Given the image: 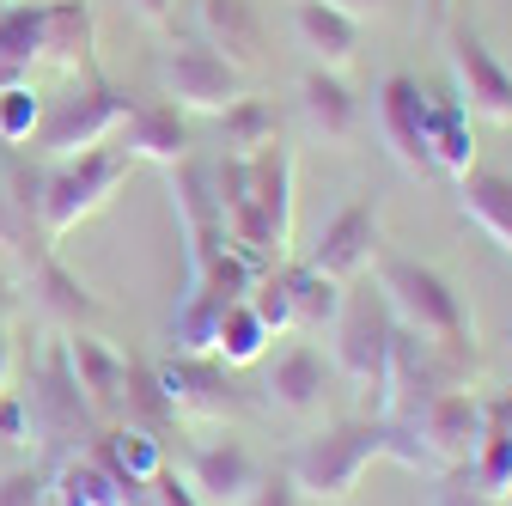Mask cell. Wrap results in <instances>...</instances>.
Segmentation results:
<instances>
[{
    "mask_svg": "<svg viewBox=\"0 0 512 506\" xmlns=\"http://www.w3.org/2000/svg\"><path fill=\"white\" fill-rule=\"evenodd\" d=\"M378 458H397V464H409V470H427V464H421V446H415L397 421H384V415H354V421H336V427H324V433H311L305 446L293 452L287 476H293L299 500L342 506Z\"/></svg>",
    "mask_w": 512,
    "mask_h": 506,
    "instance_id": "6da1fadb",
    "label": "cell"
},
{
    "mask_svg": "<svg viewBox=\"0 0 512 506\" xmlns=\"http://www.w3.org/2000/svg\"><path fill=\"white\" fill-rule=\"evenodd\" d=\"M378 299L384 311H391V324L421 336L427 348H439L445 360H458L464 372L476 366V330L464 318V299L452 293V281H445L439 269L415 263V257H391V250H378Z\"/></svg>",
    "mask_w": 512,
    "mask_h": 506,
    "instance_id": "7a4b0ae2",
    "label": "cell"
},
{
    "mask_svg": "<svg viewBox=\"0 0 512 506\" xmlns=\"http://www.w3.org/2000/svg\"><path fill=\"white\" fill-rule=\"evenodd\" d=\"M135 159L122 147H92V153H74V159H55V171L43 177L37 189V226L43 238H68L80 220H92L116 189L128 183Z\"/></svg>",
    "mask_w": 512,
    "mask_h": 506,
    "instance_id": "3957f363",
    "label": "cell"
},
{
    "mask_svg": "<svg viewBox=\"0 0 512 506\" xmlns=\"http://www.w3.org/2000/svg\"><path fill=\"white\" fill-rule=\"evenodd\" d=\"M128 110H135V98H128L122 86H110L104 74H86V86H74L68 98H55V104H43V122H37L31 147L43 159L92 153V147H104L128 122Z\"/></svg>",
    "mask_w": 512,
    "mask_h": 506,
    "instance_id": "277c9868",
    "label": "cell"
},
{
    "mask_svg": "<svg viewBox=\"0 0 512 506\" xmlns=\"http://www.w3.org/2000/svg\"><path fill=\"white\" fill-rule=\"evenodd\" d=\"M415 446H421V464L433 470V476H445V470H464L470 458H476V446H482V433H488V397H476V391H439L415 421H397Z\"/></svg>",
    "mask_w": 512,
    "mask_h": 506,
    "instance_id": "5b68a950",
    "label": "cell"
},
{
    "mask_svg": "<svg viewBox=\"0 0 512 506\" xmlns=\"http://www.w3.org/2000/svg\"><path fill=\"white\" fill-rule=\"evenodd\" d=\"M336 372L378 409V391H384V354H391V311H384L378 287L372 293H348L342 311H336Z\"/></svg>",
    "mask_w": 512,
    "mask_h": 506,
    "instance_id": "8992f818",
    "label": "cell"
},
{
    "mask_svg": "<svg viewBox=\"0 0 512 506\" xmlns=\"http://www.w3.org/2000/svg\"><path fill=\"white\" fill-rule=\"evenodd\" d=\"M159 92L183 116H220L232 98H244V68H232L208 43H171L159 61Z\"/></svg>",
    "mask_w": 512,
    "mask_h": 506,
    "instance_id": "52a82bcc",
    "label": "cell"
},
{
    "mask_svg": "<svg viewBox=\"0 0 512 506\" xmlns=\"http://www.w3.org/2000/svg\"><path fill=\"white\" fill-rule=\"evenodd\" d=\"M153 385L165 397V415L177 421H226L238 415V391H232V378L214 354H177L153 372Z\"/></svg>",
    "mask_w": 512,
    "mask_h": 506,
    "instance_id": "ba28073f",
    "label": "cell"
},
{
    "mask_svg": "<svg viewBox=\"0 0 512 506\" xmlns=\"http://www.w3.org/2000/svg\"><path fill=\"white\" fill-rule=\"evenodd\" d=\"M378 226H384V214H378V202H372V196L348 202L324 232H317V244H311V257H305V263H311L317 275H330V281H342V287H348L360 269H372V263H378V250H384V244H378Z\"/></svg>",
    "mask_w": 512,
    "mask_h": 506,
    "instance_id": "9c48e42d",
    "label": "cell"
},
{
    "mask_svg": "<svg viewBox=\"0 0 512 506\" xmlns=\"http://www.w3.org/2000/svg\"><path fill=\"white\" fill-rule=\"evenodd\" d=\"M452 80H458V104L470 116H488V122H512V74L506 61L476 37V31H452Z\"/></svg>",
    "mask_w": 512,
    "mask_h": 506,
    "instance_id": "30bf717a",
    "label": "cell"
},
{
    "mask_svg": "<svg viewBox=\"0 0 512 506\" xmlns=\"http://www.w3.org/2000/svg\"><path fill=\"white\" fill-rule=\"evenodd\" d=\"M68 372L92 409V421H128V378H135V360H122L110 342L98 336H68Z\"/></svg>",
    "mask_w": 512,
    "mask_h": 506,
    "instance_id": "8fae6325",
    "label": "cell"
},
{
    "mask_svg": "<svg viewBox=\"0 0 512 506\" xmlns=\"http://www.w3.org/2000/svg\"><path fill=\"white\" fill-rule=\"evenodd\" d=\"M427 116H433V98L409 74H391L378 86V135H384V147H391V159L403 171H433V159H427Z\"/></svg>",
    "mask_w": 512,
    "mask_h": 506,
    "instance_id": "7c38bea8",
    "label": "cell"
},
{
    "mask_svg": "<svg viewBox=\"0 0 512 506\" xmlns=\"http://www.w3.org/2000/svg\"><path fill=\"white\" fill-rule=\"evenodd\" d=\"M293 37L311 55V68H348L360 49V19L330 7V0H293Z\"/></svg>",
    "mask_w": 512,
    "mask_h": 506,
    "instance_id": "4fadbf2b",
    "label": "cell"
},
{
    "mask_svg": "<svg viewBox=\"0 0 512 506\" xmlns=\"http://www.w3.org/2000/svg\"><path fill=\"white\" fill-rule=\"evenodd\" d=\"M122 129H128V135H122V153L135 159V165L147 159V165H165V171H171V165H183V159H189V147H196V141H189L183 110H177V104H165V98H159V104H135Z\"/></svg>",
    "mask_w": 512,
    "mask_h": 506,
    "instance_id": "5bb4252c",
    "label": "cell"
},
{
    "mask_svg": "<svg viewBox=\"0 0 512 506\" xmlns=\"http://www.w3.org/2000/svg\"><path fill=\"white\" fill-rule=\"evenodd\" d=\"M299 110H305V122H311V135L330 141V147L354 141V129H360V98H354V86H348L336 68H305V80H299Z\"/></svg>",
    "mask_w": 512,
    "mask_h": 506,
    "instance_id": "9a60e30c",
    "label": "cell"
},
{
    "mask_svg": "<svg viewBox=\"0 0 512 506\" xmlns=\"http://www.w3.org/2000/svg\"><path fill=\"white\" fill-rule=\"evenodd\" d=\"M256 482H263V470H256V458L238 439H214V446L189 458V488L202 494V506H238Z\"/></svg>",
    "mask_w": 512,
    "mask_h": 506,
    "instance_id": "2e32d148",
    "label": "cell"
},
{
    "mask_svg": "<svg viewBox=\"0 0 512 506\" xmlns=\"http://www.w3.org/2000/svg\"><path fill=\"white\" fill-rule=\"evenodd\" d=\"M31 421H37L49 439H68V433L92 427V409H86V397H80V385H74V372H68V348L49 354V366H43V378H37V391H31Z\"/></svg>",
    "mask_w": 512,
    "mask_h": 506,
    "instance_id": "e0dca14e",
    "label": "cell"
},
{
    "mask_svg": "<svg viewBox=\"0 0 512 506\" xmlns=\"http://www.w3.org/2000/svg\"><path fill=\"white\" fill-rule=\"evenodd\" d=\"M324 391H330V366L324 354H317L311 342H293L275 372H269V403L281 415H311V409H324Z\"/></svg>",
    "mask_w": 512,
    "mask_h": 506,
    "instance_id": "ac0fdd59",
    "label": "cell"
},
{
    "mask_svg": "<svg viewBox=\"0 0 512 506\" xmlns=\"http://www.w3.org/2000/svg\"><path fill=\"white\" fill-rule=\"evenodd\" d=\"M92 43H98V25H92L86 0H43V55L49 61H61L68 74H98Z\"/></svg>",
    "mask_w": 512,
    "mask_h": 506,
    "instance_id": "d6986e66",
    "label": "cell"
},
{
    "mask_svg": "<svg viewBox=\"0 0 512 506\" xmlns=\"http://www.w3.org/2000/svg\"><path fill=\"white\" fill-rule=\"evenodd\" d=\"M49 494H55V506H141V488H128L98 452H86V458H61Z\"/></svg>",
    "mask_w": 512,
    "mask_h": 506,
    "instance_id": "ffe728a7",
    "label": "cell"
},
{
    "mask_svg": "<svg viewBox=\"0 0 512 506\" xmlns=\"http://www.w3.org/2000/svg\"><path fill=\"white\" fill-rule=\"evenodd\" d=\"M458 202H464V220L512 257V177L506 171H464L458 177Z\"/></svg>",
    "mask_w": 512,
    "mask_h": 506,
    "instance_id": "44dd1931",
    "label": "cell"
},
{
    "mask_svg": "<svg viewBox=\"0 0 512 506\" xmlns=\"http://www.w3.org/2000/svg\"><path fill=\"white\" fill-rule=\"evenodd\" d=\"M202 43L220 49L232 68H250L256 55H263V13H256V0H202Z\"/></svg>",
    "mask_w": 512,
    "mask_h": 506,
    "instance_id": "7402d4cb",
    "label": "cell"
},
{
    "mask_svg": "<svg viewBox=\"0 0 512 506\" xmlns=\"http://www.w3.org/2000/svg\"><path fill=\"white\" fill-rule=\"evenodd\" d=\"M128 488H147L159 470H165V452H159V439H153V427L147 421H116L98 446H92Z\"/></svg>",
    "mask_w": 512,
    "mask_h": 506,
    "instance_id": "603a6c76",
    "label": "cell"
},
{
    "mask_svg": "<svg viewBox=\"0 0 512 506\" xmlns=\"http://www.w3.org/2000/svg\"><path fill=\"white\" fill-rule=\"evenodd\" d=\"M250 202L269 214V226H275L281 244L293 238V159H287L281 141L263 147V153H250Z\"/></svg>",
    "mask_w": 512,
    "mask_h": 506,
    "instance_id": "cb8c5ba5",
    "label": "cell"
},
{
    "mask_svg": "<svg viewBox=\"0 0 512 506\" xmlns=\"http://www.w3.org/2000/svg\"><path fill=\"white\" fill-rule=\"evenodd\" d=\"M427 159H433V171H445V177L476 171L470 110H464L458 98H439V104H433V116H427Z\"/></svg>",
    "mask_w": 512,
    "mask_h": 506,
    "instance_id": "d4e9b609",
    "label": "cell"
},
{
    "mask_svg": "<svg viewBox=\"0 0 512 506\" xmlns=\"http://www.w3.org/2000/svg\"><path fill=\"white\" fill-rule=\"evenodd\" d=\"M281 287H287V305H293V330H324V324H336V311L348 299L342 281L317 275L311 263H287L281 269Z\"/></svg>",
    "mask_w": 512,
    "mask_h": 506,
    "instance_id": "484cf974",
    "label": "cell"
},
{
    "mask_svg": "<svg viewBox=\"0 0 512 506\" xmlns=\"http://www.w3.org/2000/svg\"><path fill=\"white\" fill-rule=\"evenodd\" d=\"M31 299L49 311L55 324H80V318H98V299L86 293V281L74 269H61L55 257H37L31 263Z\"/></svg>",
    "mask_w": 512,
    "mask_h": 506,
    "instance_id": "4316f807",
    "label": "cell"
},
{
    "mask_svg": "<svg viewBox=\"0 0 512 506\" xmlns=\"http://www.w3.org/2000/svg\"><path fill=\"white\" fill-rule=\"evenodd\" d=\"M171 208L183 214V238H196V232H220L214 171H208V165H196V159L171 165Z\"/></svg>",
    "mask_w": 512,
    "mask_h": 506,
    "instance_id": "83f0119b",
    "label": "cell"
},
{
    "mask_svg": "<svg viewBox=\"0 0 512 506\" xmlns=\"http://www.w3.org/2000/svg\"><path fill=\"white\" fill-rule=\"evenodd\" d=\"M220 135H226V153H238V159H250V153H263V147H275L281 141V116H275V104L269 98H232L226 110H220Z\"/></svg>",
    "mask_w": 512,
    "mask_h": 506,
    "instance_id": "f1b7e54d",
    "label": "cell"
},
{
    "mask_svg": "<svg viewBox=\"0 0 512 506\" xmlns=\"http://www.w3.org/2000/svg\"><path fill=\"white\" fill-rule=\"evenodd\" d=\"M269 330H263V318H256V311L238 299V305H226L220 311V324H214V360L220 366H256L269 354Z\"/></svg>",
    "mask_w": 512,
    "mask_h": 506,
    "instance_id": "f546056e",
    "label": "cell"
},
{
    "mask_svg": "<svg viewBox=\"0 0 512 506\" xmlns=\"http://www.w3.org/2000/svg\"><path fill=\"white\" fill-rule=\"evenodd\" d=\"M37 122H43V92L31 80L19 86H0V141L7 147H25L37 135Z\"/></svg>",
    "mask_w": 512,
    "mask_h": 506,
    "instance_id": "4dcf8cb0",
    "label": "cell"
},
{
    "mask_svg": "<svg viewBox=\"0 0 512 506\" xmlns=\"http://www.w3.org/2000/svg\"><path fill=\"white\" fill-rule=\"evenodd\" d=\"M244 305L263 318V330L269 336H287L293 330V305H287V287H281V275H256V287L244 293Z\"/></svg>",
    "mask_w": 512,
    "mask_h": 506,
    "instance_id": "1f68e13d",
    "label": "cell"
},
{
    "mask_svg": "<svg viewBox=\"0 0 512 506\" xmlns=\"http://www.w3.org/2000/svg\"><path fill=\"white\" fill-rule=\"evenodd\" d=\"M141 500H147V506H202V494L189 488V476H177V470H159V476L141 488Z\"/></svg>",
    "mask_w": 512,
    "mask_h": 506,
    "instance_id": "d6a6232c",
    "label": "cell"
},
{
    "mask_svg": "<svg viewBox=\"0 0 512 506\" xmlns=\"http://www.w3.org/2000/svg\"><path fill=\"white\" fill-rule=\"evenodd\" d=\"M31 433H37L31 403L13 397V391H0V439H7V446H31Z\"/></svg>",
    "mask_w": 512,
    "mask_h": 506,
    "instance_id": "836d02e7",
    "label": "cell"
},
{
    "mask_svg": "<svg viewBox=\"0 0 512 506\" xmlns=\"http://www.w3.org/2000/svg\"><path fill=\"white\" fill-rule=\"evenodd\" d=\"M433 506H500V500H488V494L470 482V470H445L439 488H433Z\"/></svg>",
    "mask_w": 512,
    "mask_h": 506,
    "instance_id": "e575fe53",
    "label": "cell"
},
{
    "mask_svg": "<svg viewBox=\"0 0 512 506\" xmlns=\"http://www.w3.org/2000/svg\"><path fill=\"white\" fill-rule=\"evenodd\" d=\"M43 494H49V482L37 470H13L0 482V506H43Z\"/></svg>",
    "mask_w": 512,
    "mask_h": 506,
    "instance_id": "d590c367",
    "label": "cell"
},
{
    "mask_svg": "<svg viewBox=\"0 0 512 506\" xmlns=\"http://www.w3.org/2000/svg\"><path fill=\"white\" fill-rule=\"evenodd\" d=\"M238 506H305V500H299L293 476L281 470V476H263V482H256V488H250V494L238 500Z\"/></svg>",
    "mask_w": 512,
    "mask_h": 506,
    "instance_id": "8d00e7d4",
    "label": "cell"
},
{
    "mask_svg": "<svg viewBox=\"0 0 512 506\" xmlns=\"http://www.w3.org/2000/svg\"><path fill=\"white\" fill-rule=\"evenodd\" d=\"M330 7H342V13H354V19H378L391 0H330Z\"/></svg>",
    "mask_w": 512,
    "mask_h": 506,
    "instance_id": "74e56055",
    "label": "cell"
},
{
    "mask_svg": "<svg viewBox=\"0 0 512 506\" xmlns=\"http://www.w3.org/2000/svg\"><path fill=\"white\" fill-rule=\"evenodd\" d=\"M135 13H141L147 25H165V13H171V0H135Z\"/></svg>",
    "mask_w": 512,
    "mask_h": 506,
    "instance_id": "f35d334b",
    "label": "cell"
},
{
    "mask_svg": "<svg viewBox=\"0 0 512 506\" xmlns=\"http://www.w3.org/2000/svg\"><path fill=\"white\" fill-rule=\"evenodd\" d=\"M7 378H13V342H7V324H0V391H7Z\"/></svg>",
    "mask_w": 512,
    "mask_h": 506,
    "instance_id": "ab89813d",
    "label": "cell"
},
{
    "mask_svg": "<svg viewBox=\"0 0 512 506\" xmlns=\"http://www.w3.org/2000/svg\"><path fill=\"white\" fill-rule=\"evenodd\" d=\"M427 13H433V19H445V13H452V0H427Z\"/></svg>",
    "mask_w": 512,
    "mask_h": 506,
    "instance_id": "60d3db41",
    "label": "cell"
},
{
    "mask_svg": "<svg viewBox=\"0 0 512 506\" xmlns=\"http://www.w3.org/2000/svg\"><path fill=\"white\" fill-rule=\"evenodd\" d=\"M13 238V220H7V208H0V244H7Z\"/></svg>",
    "mask_w": 512,
    "mask_h": 506,
    "instance_id": "b9f144b4",
    "label": "cell"
},
{
    "mask_svg": "<svg viewBox=\"0 0 512 506\" xmlns=\"http://www.w3.org/2000/svg\"><path fill=\"white\" fill-rule=\"evenodd\" d=\"M7 305H13V293H7V281H0V311H7Z\"/></svg>",
    "mask_w": 512,
    "mask_h": 506,
    "instance_id": "7bdbcfd3",
    "label": "cell"
},
{
    "mask_svg": "<svg viewBox=\"0 0 512 506\" xmlns=\"http://www.w3.org/2000/svg\"><path fill=\"white\" fill-rule=\"evenodd\" d=\"M43 506H55V494H43Z\"/></svg>",
    "mask_w": 512,
    "mask_h": 506,
    "instance_id": "ee69618b",
    "label": "cell"
}]
</instances>
